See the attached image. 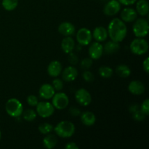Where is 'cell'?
<instances>
[{
	"instance_id": "1",
	"label": "cell",
	"mask_w": 149,
	"mask_h": 149,
	"mask_svg": "<svg viewBox=\"0 0 149 149\" xmlns=\"http://www.w3.org/2000/svg\"><path fill=\"white\" fill-rule=\"evenodd\" d=\"M108 35L112 41L116 42H121L127 36V29L126 24L121 19L113 18L109 24Z\"/></svg>"
},
{
	"instance_id": "2",
	"label": "cell",
	"mask_w": 149,
	"mask_h": 149,
	"mask_svg": "<svg viewBox=\"0 0 149 149\" xmlns=\"http://www.w3.org/2000/svg\"><path fill=\"white\" fill-rule=\"evenodd\" d=\"M53 130L58 136L63 138H71L75 132V125L71 122L62 121L59 122Z\"/></svg>"
},
{
	"instance_id": "3",
	"label": "cell",
	"mask_w": 149,
	"mask_h": 149,
	"mask_svg": "<svg viewBox=\"0 0 149 149\" xmlns=\"http://www.w3.org/2000/svg\"><path fill=\"white\" fill-rule=\"evenodd\" d=\"M5 110L9 116L17 118L21 116L23 113V106L20 100L17 99L10 98L6 103Z\"/></svg>"
},
{
	"instance_id": "4",
	"label": "cell",
	"mask_w": 149,
	"mask_h": 149,
	"mask_svg": "<svg viewBox=\"0 0 149 149\" xmlns=\"http://www.w3.org/2000/svg\"><path fill=\"white\" fill-rule=\"evenodd\" d=\"M148 20L144 18H140L135 20L132 28L134 34L138 38H143L146 36L148 33Z\"/></svg>"
},
{
	"instance_id": "5",
	"label": "cell",
	"mask_w": 149,
	"mask_h": 149,
	"mask_svg": "<svg viewBox=\"0 0 149 149\" xmlns=\"http://www.w3.org/2000/svg\"><path fill=\"white\" fill-rule=\"evenodd\" d=\"M130 50L135 55H144L148 50V42L142 38L135 39L130 44Z\"/></svg>"
},
{
	"instance_id": "6",
	"label": "cell",
	"mask_w": 149,
	"mask_h": 149,
	"mask_svg": "<svg viewBox=\"0 0 149 149\" xmlns=\"http://www.w3.org/2000/svg\"><path fill=\"white\" fill-rule=\"evenodd\" d=\"M36 113L42 118H48L55 112L53 105L49 102H40L36 105Z\"/></svg>"
},
{
	"instance_id": "7",
	"label": "cell",
	"mask_w": 149,
	"mask_h": 149,
	"mask_svg": "<svg viewBox=\"0 0 149 149\" xmlns=\"http://www.w3.org/2000/svg\"><path fill=\"white\" fill-rule=\"evenodd\" d=\"M52 104L54 108L58 110H63L68 106L69 103V98L64 93H58L53 95Z\"/></svg>"
},
{
	"instance_id": "8",
	"label": "cell",
	"mask_w": 149,
	"mask_h": 149,
	"mask_svg": "<svg viewBox=\"0 0 149 149\" xmlns=\"http://www.w3.org/2000/svg\"><path fill=\"white\" fill-rule=\"evenodd\" d=\"M92 39H93V34L87 28H81L77 32V40L81 46L90 45Z\"/></svg>"
},
{
	"instance_id": "9",
	"label": "cell",
	"mask_w": 149,
	"mask_h": 149,
	"mask_svg": "<svg viewBox=\"0 0 149 149\" xmlns=\"http://www.w3.org/2000/svg\"><path fill=\"white\" fill-rule=\"evenodd\" d=\"M75 99L77 103L82 106H87L91 103L92 97L90 93L84 88L79 89L75 93Z\"/></svg>"
},
{
	"instance_id": "10",
	"label": "cell",
	"mask_w": 149,
	"mask_h": 149,
	"mask_svg": "<svg viewBox=\"0 0 149 149\" xmlns=\"http://www.w3.org/2000/svg\"><path fill=\"white\" fill-rule=\"evenodd\" d=\"M121 10V4L118 0H109L103 8V13L107 16H113L117 14Z\"/></svg>"
},
{
	"instance_id": "11",
	"label": "cell",
	"mask_w": 149,
	"mask_h": 149,
	"mask_svg": "<svg viewBox=\"0 0 149 149\" xmlns=\"http://www.w3.org/2000/svg\"><path fill=\"white\" fill-rule=\"evenodd\" d=\"M103 53V47L98 42H94L89 48V55L93 60H97L101 58Z\"/></svg>"
},
{
	"instance_id": "12",
	"label": "cell",
	"mask_w": 149,
	"mask_h": 149,
	"mask_svg": "<svg viewBox=\"0 0 149 149\" xmlns=\"http://www.w3.org/2000/svg\"><path fill=\"white\" fill-rule=\"evenodd\" d=\"M138 17L136 10L132 8H125L121 13V20L125 23H131L135 21Z\"/></svg>"
},
{
	"instance_id": "13",
	"label": "cell",
	"mask_w": 149,
	"mask_h": 149,
	"mask_svg": "<svg viewBox=\"0 0 149 149\" xmlns=\"http://www.w3.org/2000/svg\"><path fill=\"white\" fill-rule=\"evenodd\" d=\"M55 90L52 85H50L49 84H44L39 88V94L42 98L49 100L53 97L55 93Z\"/></svg>"
},
{
	"instance_id": "14",
	"label": "cell",
	"mask_w": 149,
	"mask_h": 149,
	"mask_svg": "<svg viewBox=\"0 0 149 149\" xmlns=\"http://www.w3.org/2000/svg\"><path fill=\"white\" fill-rule=\"evenodd\" d=\"M78 76V71L74 66H68L63 71L62 79L65 81H73Z\"/></svg>"
},
{
	"instance_id": "15",
	"label": "cell",
	"mask_w": 149,
	"mask_h": 149,
	"mask_svg": "<svg viewBox=\"0 0 149 149\" xmlns=\"http://www.w3.org/2000/svg\"><path fill=\"white\" fill-rule=\"evenodd\" d=\"M130 93L135 95H141L145 92V86L140 81H132L128 86Z\"/></svg>"
},
{
	"instance_id": "16",
	"label": "cell",
	"mask_w": 149,
	"mask_h": 149,
	"mask_svg": "<svg viewBox=\"0 0 149 149\" xmlns=\"http://www.w3.org/2000/svg\"><path fill=\"white\" fill-rule=\"evenodd\" d=\"M58 31L65 36H71L75 33V26L69 22H63L58 26Z\"/></svg>"
},
{
	"instance_id": "17",
	"label": "cell",
	"mask_w": 149,
	"mask_h": 149,
	"mask_svg": "<svg viewBox=\"0 0 149 149\" xmlns=\"http://www.w3.org/2000/svg\"><path fill=\"white\" fill-rule=\"evenodd\" d=\"M63 70L62 64L58 61H53L47 67V73L50 77H57L61 74Z\"/></svg>"
},
{
	"instance_id": "18",
	"label": "cell",
	"mask_w": 149,
	"mask_h": 149,
	"mask_svg": "<svg viewBox=\"0 0 149 149\" xmlns=\"http://www.w3.org/2000/svg\"><path fill=\"white\" fill-rule=\"evenodd\" d=\"M93 36L97 42H102L106 40L109 35H108L107 29H105L103 26H98L94 29Z\"/></svg>"
},
{
	"instance_id": "19",
	"label": "cell",
	"mask_w": 149,
	"mask_h": 149,
	"mask_svg": "<svg viewBox=\"0 0 149 149\" xmlns=\"http://www.w3.org/2000/svg\"><path fill=\"white\" fill-rule=\"evenodd\" d=\"M74 47H75V42L70 36H66L62 40L61 48L65 53L69 54L70 52H72Z\"/></svg>"
},
{
	"instance_id": "20",
	"label": "cell",
	"mask_w": 149,
	"mask_h": 149,
	"mask_svg": "<svg viewBox=\"0 0 149 149\" xmlns=\"http://www.w3.org/2000/svg\"><path fill=\"white\" fill-rule=\"evenodd\" d=\"M81 115V121L83 125L85 126L90 127L93 126L96 122L95 115L91 111H85Z\"/></svg>"
},
{
	"instance_id": "21",
	"label": "cell",
	"mask_w": 149,
	"mask_h": 149,
	"mask_svg": "<svg viewBox=\"0 0 149 149\" xmlns=\"http://www.w3.org/2000/svg\"><path fill=\"white\" fill-rule=\"evenodd\" d=\"M136 12L141 16L148 14L149 4L147 0H138L136 3Z\"/></svg>"
},
{
	"instance_id": "22",
	"label": "cell",
	"mask_w": 149,
	"mask_h": 149,
	"mask_svg": "<svg viewBox=\"0 0 149 149\" xmlns=\"http://www.w3.org/2000/svg\"><path fill=\"white\" fill-rule=\"evenodd\" d=\"M120 49V45L119 42H113V41H109L103 47V51L106 54H113L116 53V52Z\"/></svg>"
},
{
	"instance_id": "23",
	"label": "cell",
	"mask_w": 149,
	"mask_h": 149,
	"mask_svg": "<svg viewBox=\"0 0 149 149\" xmlns=\"http://www.w3.org/2000/svg\"><path fill=\"white\" fill-rule=\"evenodd\" d=\"M58 143V140H57L56 136L52 134H47L46 137L43 139V145L45 148L47 149H52L55 148Z\"/></svg>"
},
{
	"instance_id": "24",
	"label": "cell",
	"mask_w": 149,
	"mask_h": 149,
	"mask_svg": "<svg viewBox=\"0 0 149 149\" xmlns=\"http://www.w3.org/2000/svg\"><path fill=\"white\" fill-rule=\"evenodd\" d=\"M116 73L122 78H127L131 74V70L129 66L126 65H119L116 68Z\"/></svg>"
},
{
	"instance_id": "25",
	"label": "cell",
	"mask_w": 149,
	"mask_h": 149,
	"mask_svg": "<svg viewBox=\"0 0 149 149\" xmlns=\"http://www.w3.org/2000/svg\"><path fill=\"white\" fill-rule=\"evenodd\" d=\"M1 4L7 11H13L17 7L18 0H2Z\"/></svg>"
},
{
	"instance_id": "26",
	"label": "cell",
	"mask_w": 149,
	"mask_h": 149,
	"mask_svg": "<svg viewBox=\"0 0 149 149\" xmlns=\"http://www.w3.org/2000/svg\"><path fill=\"white\" fill-rule=\"evenodd\" d=\"M23 117L27 122H33L36 119L37 113L33 109H27L25 111H23Z\"/></svg>"
},
{
	"instance_id": "27",
	"label": "cell",
	"mask_w": 149,
	"mask_h": 149,
	"mask_svg": "<svg viewBox=\"0 0 149 149\" xmlns=\"http://www.w3.org/2000/svg\"><path fill=\"white\" fill-rule=\"evenodd\" d=\"M99 74L101 77L105 79L110 78L113 75V71L111 67L109 66H101L99 68Z\"/></svg>"
},
{
	"instance_id": "28",
	"label": "cell",
	"mask_w": 149,
	"mask_h": 149,
	"mask_svg": "<svg viewBox=\"0 0 149 149\" xmlns=\"http://www.w3.org/2000/svg\"><path fill=\"white\" fill-rule=\"evenodd\" d=\"M39 131L43 135H47L53 130V126L49 123H42L38 127Z\"/></svg>"
},
{
	"instance_id": "29",
	"label": "cell",
	"mask_w": 149,
	"mask_h": 149,
	"mask_svg": "<svg viewBox=\"0 0 149 149\" xmlns=\"http://www.w3.org/2000/svg\"><path fill=\"white\" fill-rule=\"evenodd\" d=\"M132 117H133V119H135V121L142 122V121L145 120L146 116V115L139 109V110H138L137 111H135V113H132Z\"/></svg>"
},
{
	"instance_id": "30",
	"label": "cell",
	"mask_w": 149,
	"mask_h": 149,
	"mask_svg": "<svg viewBox=\"0 0 149 149\" xmlns=\"http://www.w3.org/2000/svg\"><path fill=\"white\" fill-rule=\"evenodd\" d=\"M52 87L57 91H61L63 88V82L60 79H55L52 81Z\"/></svg>"
},
{
	"instance_id": "31",
	"label": "cell",
	"mask_w": 149,
	"mask_h": 149,
	"mask_svg": "<svg viewBox=\"0 0 149 149\" xmlns=\"http://www.w3.org/2000/svg\"><path fill=\"white\" fill-rule=\"evenodd\" d=\"M140 110L146 115V116H148L149 114V100L148 99H146L141 104V107H140Z\"/></svg>"
},
{
	"instance_id": "32",
	"label": "cell",
	"mask_w": 149,
	"mask_h": 149,
	"mask_svg": "<svg viewBox=\"0 0 149 149\" xmlns=\"http://www.w3.org/2000/svg\"><path fill=\"white\" fill-rule=\"evenodd\" d=\"M93 65V59L92 58H84L81 62V67L83 69H89Z\"/></svg>"
},
{
	"instance_id": "33",
	"label": "cell",
	"mask_w": 149,
	"mask_h": 149,
	"mask_svg": "<svg viewBox=\"0 0 149 149\" xmlns=\"http://www.w3.org/2000/svg\"><path fill=\"white\" fill-rule=\"evenodd\" d=\"M27 103L29 106H36V105L39 103V100L36 96L33 95H30L28 96L27 97Z\"/></svg>"
},
{
	"instance_id": "34",
	"label": "cell",
	"mask_w": 149,
	"mask_h": 149,
	"mask_svg": "<svg viewBox=\"0 0 149 149\" xmlns=\"http://www.w3.org/2000/svg\"><path fill=\"white\" fill-rule=\"evenodd\" d=\"M82 77L87 82H91V81H93L94 80V75L90 71H85L84 72H83Z\"/></svg>"
},
{
	"instance_id": "35",
	"label": "cell",
	"mask_w": 149,
	"mask_h": 149,
	"mask_svg": "<svg viewBox=\"0 0 149 149\" xmlns=\"http://www.w3.org/2000/svg\"><path fill=\"white\" fill-rule=\"evenodd\" d=\"M69 113L73 116H78L81 114V111L77 107H71L69 109Z\"/></svg>"
},
{
	"instance_id": "36",
	"label": "cell",
	"mask_w": 149,
	"mask_h": 149,
	"mask_svg": "<svg viewBox=\"0 0 149 149\" xmlns=\"http://www.w3.org/2000/svg\"><path fill=\"white\" fill-rule=\"evenodd\" d=\"M70 55L68 57V61H69L70 63L73 64V65H75L78 62V58L77 57V55L75 54L72 53V52H70Z\"/></svg>"
},
{
	"instance_id": "37",
	"label": "cell",
	"mask_w": 149,
	"mask_h": 149,
	"mask_svg": "<svg viewBox=\"0 0 149 149\" xmlns=\"http://www.w3.org/2000/svg\"><path fill=\"white\" fill-rule=\"evenodd\" d=\"M118 1H119V2L120 3V4H123V5L129 6L135 4L138 0H118Z\"/></svg>"
},
{
	"instance_id": "38",
	"label": "cell",
	"mask_w": 149,
	"mask_h": 149,
	"mask_svg": "<svg viewBox=\"0 0 149 149\" xmlns=\"http://www.w3.org/2000/svg\"><path fill=\"white\" fill-rule=\"evenodd\" d=\"M143 70L146 71V74H148L149 72V58H146L145 61H143Z\"/></svg>"
},
{
	"instance_id": "39",
	"label": "cell",
	"mask_w": 149,
	"mask_h": 149,
	"mask_svg": "<svg viewBox=\"0 0 149 149\" xmlns=\"http://www.w3.org/2000/svg\"><path fill=\"white\" fill-rule=\"evenodd\" d=\"M65 149H78L79 146L74 142L68 143L65 146Z\"/></svg>"
},
{
	"instance_id": "40",
	"label": "cell",
	"mask_w": 149,
	"mask_h": 149,
	"mask_svg": "<svg viewBox=\"0 0 149 149\" xmlns=\"http://www.w3.org/2000/svg\"><path fill=\"white\" fill-rule=\"evenodd\" d=\"M139 109H140V108H139V106H138V105H132V106L130 107L129 111L130 113H135V111H137L138 110H139Z\"/></svg>"
},
{
	"instance_id": "41",
	"label": "cell",
	"mask_w": 149,
	"mask_h": 149,
	"mask_svg": "<svg viewBox=\"0 0 149 149\" xmlns=\"http://www.w3.org/2000/svg\"><path fill=\"white\" fill-rule=\"evenodd\" d=\"M1 131H0V140H1Z\"/></svg>"
},
{
	"instance_id": "42",
	"label": "cell",
	"mask_w": 149,
	"mask_h": 149,
	"mask_svg": "<svg viewBox=\"0 0 149 149\" xmlns=\"http://www.w3.org/2000/svg\"><path fill=\"white\" fill-rule=\"evenodd\" d=\"M103 1H109V0H103Z\"/></svg>"
}]
</instances>
